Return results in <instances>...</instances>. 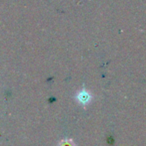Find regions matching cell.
<instances>
[{"mask_svg":"<svg viewBox=\"0 0 146 146\" xmlns=\"http://www.w3.org/2000/svg\"><path fill=\"white\" fill-rule=\"evenodd\" d=\"M76 98H77L78 102H79L80 104H86L90 102L91 96H90V94H88L87 92H85V90H81L80 92H78V94L76 96Z\"/></svg>","mask_w":146,"mask_h":146,"instance_id":"obj_1","label":"cell"},{"mask_svg":"<svg viewBox=\"0 0 146 146\" xmlns=\"http://www.w3.org/2000/svg\"><path fill=\"white\" fill-rule=\"evenodd\" d=\"M59 146H75V145H74V143L71 140H63L60 142Z\"/></svg>","mask_w":146,"mask_h":146,"instance_id":"obj_2","label":"cell"}]
</instances>
